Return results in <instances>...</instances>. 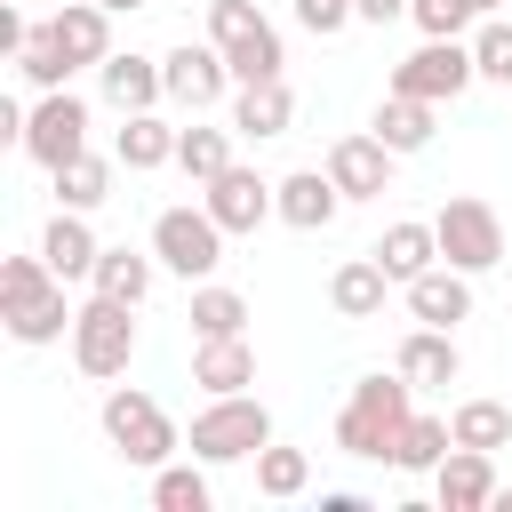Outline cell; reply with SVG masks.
Here are the masks:
<instances>
[{"label":"cell","mask_w":512,"mask_h":512,"mask_svg":"<svg viewBox=\"0 0 512 512\" xmlns=\"http://www.w3.org/2000/svg\"><path fill=\"white\" fill-rule=\"evenodd\" d=\"M408 376L392 368V376H360L352 392H344V408H336V448L344 456H360V464H392V448H400V432H408Z\"/></svg>","instance_id":"obj_1"},{"label":"cell","mask_w":512,"mask_h":512,"mask_svg":"<svg viewBox=\"0 0 512 512\" xmlns=\"http://www.w3.org/2000/svg\"><path fill=\"white\" fill-rule=\"evenodd\" d=\"M80 304H64V280L48 272V256H8L0 264V320L16 344H56L72 328Z\"/></svg>","instance_id":"obj_2"},{"label":"cell","mask_w":512,"mask_h":512,"mask_svg":"<svg viewBox=\"0 0 512 512\" xmlns=\"http://www.w3.org/2000/svg\"><path fill=\"white\" fill-rule=\"evenodd\" d=\"M104 440H112V456L120 464H144V472H160L184 440H176V424H168V408L152 400V392H136V384H112L104 392Z\"/></svg>","instance_id":"obj_3"},{"label":"cell","mask_w":512,"mask_h":512,"mask_svg":"<svg viewBox=\"0 0 512 512\" xmlns=\"http://www.w3.org/2000/svg\"><path fill=\"white\" fill-rule=\"evenodd\" d=\"M264 440H272V408L256 392H208V408L192 416V456L200 464H256Z\"/></svg>","instance_id":"obj_4"},{"label":"cell","mask_w":512,"mask_h":512,"mask_svg":"<svg viewBox=\"0 0 512 512\" xmlns=\"http://www.w3.org/2000/svg\"><path fill=\"white\" fill-rule=\"evenodd\" d=\"M128 360H136V304H120V296L96 288L72 312V368L96 376V384H112V376H128Z\"/></svg>","instance_id":"obj_5"},{"label":"cell","mask_w":512,"mask_h":512,"mask_svg":"<svg viewBox=\"0 0 512 512\" xmlns=\"http://www.w3.org/2000/svg\"><path fill=\"white\" fill-rule=\"evenodd\" d=\"M208 40L224 48L232 80H280V64H288L264 0H208Z\"/></svg>","instance_id":"obj_6"},{"label":"cell","mask_w":512,"mask_h":512,"mask_svg":"<svg viewBox=\"0 0 512 512\" xmlns=\"http://www.w3.org/2000/svg\"><path fill=\"white\" fill-rule=\"evenodd\" d=\"M432 232H440V264H456V272H496L504 264V216L488 200H472V192L440 200Z\"/></svg>","instance_id":"obj_7"},{"label":"cell","mask_w":512,"mask_h":512,"mask_svg":"<svg viewBox=\"0 0 512 512\" xmlns=\"http://www.w3.org/2000/svg\"><path fill=\"white\" fill-rule=\"evenodd\" d=\"M224 240H232V232L208 216V200H200V208H160V216H152V256H160L176 280H208V272L224 264Z\"/></svg>","instance_id":"obj_8"},{"label":"cell","mask_w":512,"mask_h":512,"mask_svg":"<svg viewBox=\"0 0 512 512\" xmlns=\"http://www.w3.org/2000/svg\"><path fill=\"white\" fill-rule=\"evenodd\" d=\"M472 80H480L472 40H424L416 56H400V64H392V88H400V96H424V104H456Z\"/></svg>","instance_id":"obj_9"},{"label":"cell","mask_w":512,"mask_h":512,"mask_svg":"<svg viewBox=\"0 0 512 512\" xmlns=\"http://www.w3.org/2000/svg\"><path fill=\"white\" fill-rule=\"evenodd\" d=\"M40 168H64V160H80L88 152V104L72 96V88H40V104L24 112V136H16Z\"/></svg>","instance_id":"obj_10"},{"label":"cell","mask_w":512,"mask_h":512,"mask_svg":"<svg viewBox=\"0 0 512 512\" xmlns=\"http://www.w3.org/2000/svg\"><path fill=\"white\" fill-rule=\"evenodd\" d=\"M160 80H168V104H184V112H208L224 88H240L216 40H200V48L184 40V48H168V56H160Z\"/></svg>","instance_id":"obj_11"},{"label":"cell","mask_w":512,"mask_h":512,"mask_svg":"<svg viewBox=\"0 0 512 512\" xmlns=\"http://www.w3.org/2000/svg\"><path fill=\"white\" fill-rule=\"evenodd\" d=\"M392 160H400V152L368 128V136H336L320 168L336 176V192H344V200H384V192H392Z\"/></svg>","instance_id":"obj_12"},{"label":"cell","mask_w":512,"mask_h":512,"mask_svg":"<svg viewBox=\"0 0 512 512\" xmlns=\"http://www.w3.org/2000/svg\"><path fill=\"white\" fill-rule=\"evenodd\" d=\"M208 216H216L224 232H256V224H264V216H280V208H272V184H264L256 168H240V160H232L224 176H208Z\"/></svg>","instance_id":"obj_13"},{"label":"cell","mask_w":512,"mask_h":512,"mask_svg":"<svg viewBox=\"0 0 512 512\" xmlns=\"http://www.w3.org/2000/svg\"><path fill=\"white\" fill-rule=\"evenodd\" d=\"M272 208H280V224H296V232H328L336 208H344V192H336L328 168H296V176L272 184Z\"/></svg>","instance_id":"obj_14"},{"label":"cell","mask_w":512,"mask_h":512,"mask_svg":"<svg viewBox=\"0 0 512 512\" xmlns=\"http://www.w3.org/2000/svg\"><path fill=\"white\" fill-rule=\"evenodd\" d=\"M392 368L416 384V392H432V384H456L464 376V352H456V328H408L400 336V352H392Z\"/></svg>","instance_id":"obj_15"},{"label":"cell","mask_w":512,"mask_h":512,"mask_svg":"<svg viewBox=\"0 0 512 512\" xmlns=\"http://www.w3.org/2000/svg\"><path fill=\"white\" fill-rule=\"evenodd\" d=\"M432 496H440V512H480V504H496V456H488V448H448L440 472H432Z\"/></svg>","instance_id":"obj_16"},{"label":"cell","mask_w":512,"mask_h":512,"mask_svg":"<svg viewBox=\"0 0 512 512\" xmlns=\"http://www.w3.org/2000/svg\"><path fill=\"white\" fill-rule=\"evenodd\" d=\"M48 32H56V48L72 56V72L112 56V8H104V0H64V8L48 16Z\"/></svg>","instance_id":"obj_17"},{"label":"cell","mask_w":512,"mask_h":512,"mask_svg":"<svg viewBox=\"0 0 512 512\" xmlns=\"http://www.w3.org/2000/svg\"><path fill=\"white\" fill-rule=\"evenodd\" d=\"M96 80H104V104H112L120 120H128V112H152V104L168 96V80H160V56H120V48H112V56L96 64Z\"/></svg>","instance_id":"obj_18"},{"label":"cell","mask_w":512,"mask_h":512,"mask_svg":"<svg viewBox=\"0 0 512 512\" xmlns=\"http://www.w3.org/2000/svg\"><path fill=\"white\" fill-rule=\"evenodd\" d=\"M40 256H48V272H56V280H88V272H96V256H104V240L88 232V208H56V216H48V232H40Z\"/></svg>","instance_id":"obj_19"},{"label":"cell","mask_w":512,"mask_h":512,"mask_svg":"<svg viewBox=\"0 0 512 512\" xmlns=\"http://www.w3.org/2000/svg\"><path fill=\"white\" fill-rule=\"evenodd\" d=\"M392 288H400V280H392L376 256H344V264L328 272V304H336V320H376Z\"/></svg>","instance_id":"obj_20"},{"label":"cell","mask_w":512,"mask_h":512,"mask_svg":"<svg viewBox=\"0 0 512 512\" xmlns=\"http://www.w3.org/2000/svg\"><path fill=\"white\" fill-rule=\"evenodd\" d=\"M408 312H416L424 328H456V320H472V272H456V264L416 272V280H408Z\"/></svg>","instance_id":"obj_21"},{"label":"cell","mask_w":512,"mask_h":512,"mask_svg":"<svg viewBox=\"0 0 512 512\" xmlns=\"http://www.w3.org/2000/svg\"><path fill=\"white\" fill-rule=\"evenodd\" d=\"M192 384L200 392H248L256 384V344L248 336H192Z\"/></svg>","instance_id":"obj_22"},{"label":"cell","mask_w":512,"mask_h":512,"mask_svg":"<svg viewBox=\"0 0 512 512\" xmlns=\"http://www.w3.org/2000/svg\"><path fill=\"white\" fill-rule=\"evenodd\" d=\"M232 128L240 136H288L296 128V96H288V80H240V96H232Z\"/></svg>","instance_id":"obj_23"},{"label":"cell","mask_w":512,"mask_h":512,"mask_svg":"<svg viewBox=\"0 0 512 512\" xmlns=\"http://www.w3.org/2000/svg\"><path fill=\"white\" fill-rule=\"evenodd\" d=\"M368 256L408 288L416 272H432V264H440V232H432V224H416V216H400V224H384V240H376Z\"/></svg>","instance_id":"obj_24"},{"label":"cell","mask_w":512,"mask_h":512,"mask_svg":"<svg viewBox=\"0 0 512 512\" xmlns=\"http://www.w3.org/2000/svg\"><path fill=\"white\" fill-rule=\"evenodd\" d=\"M368 128H376L392 152H424V144H432V128H440V104H424V96H400V88H392V96L376 104V120H368Z\"/></svg>","instance_id":"obj_25"},{"label":"cell","mask_w":512,"mask_h":512,"mask_svg":"<svg viewBox=\"0 0 512 512\" xmlns=\"http://www.w3.org/2000/svg\"><path fill=\"white\" fill-rule=\"evenodd\" d=\"M112 160L136 168V176H144V168H168V160H176V128H168L160 112H128V128L112 136Z\"/></svg>","instance_id":"obj_26"},{"label":"cell","mask_w":512,"mask_h":512,"mask_svg":"<svg viewBox=\"0 0 512 512\" xmlns=\"http://www.w3.org/2000/svg\"><path fill=\"white\" fill-rule=\"evenodd\" d=\"M232 136H240V128H200V120H192V128H176V168H184L192 184L224 176V168H232Z\"/></svg>","instance_id":"obj_27"},{"label":"cell","mask_w":512,"mask_h":512,"mask_svg":"<svg viewBox=\"0 0 512 512\" xmlns=\"http://www.w3.org/2000/svg\"><path fill=\"white\" fill-rule=\"evenodd\" d=\"M152 264H160V256L104 248V256H96V272H88V288H104V296H120V304H144V296H152Z\"/></svg>","instance_id":"obj_28"},{"label":"cell","mask_w":512,"mask_h":512,"mask_svg":"<svg viewBox=\"0 0 512 512\" xmlns=\"http://www.w3.org/2000/svg\"><path fill=\"white\" fill-rule=\"evenodd\" d=\"M184 320H192V336H248V296H240V288H216V280H200Z\"/></svg>","instance_id":"obj_29"},{"label":"cell","mask_w":512,"mask_h":512,"mask_svg":"<svg viewBox=\"0 0 512 512\" xmlns=\"http://www.w3.org/2000/svg\"><path fill=\"white\" fill-rule=\"evenodd\" d=\"M448 432H456V448H512V408L504 400H456V416H448Z\"/></svg>","instance_id":"obj_30"},{"label":"cell","mask_w":512,"mask_h":512,"mask_svg":"<svg viewBox=\"0 0 512 512\" xmlns=\"http://www.w3.org/2000/svg\"><path fill=\"white\" fill-rule=\"evenodd\" d=\"M48 176H56V208H104L112 200V160H96V152H80Z\"/></svg>","instance_id":"obj_31"},{"label":"cell","mask_w":512,"mask_h":512,"mask_svg":"<svg viewBox=\"0 0 512 512\" xmlns=\"http://www.w3.org/2000/svg\"><path fill=\"white\" fill-rule=\"evenodd\" d=\"M448 448H456L448 416H408V432H400V448H392V472H440Z\"/></svg>","instance_id":"obj_32"},{"label":"cell","mask_w":512,"mask_h":512,"mask_svg":"<svg viewBox=\"0 0 512 512\" xmlns=\"http://www.w3.org/2000/svg\"><path fill=\"white\" fill-rule=\"evenodd\" d=\"M312 488V456L304 448H256V496H272V504H288V496H304Z\"/></svg>","instance_id":"obj_33"},{"label":"cell","mask_w":512,"mask_h":512,"mask_svg":"<svg viewBox=\"0 0 512 512\" xmlns=\"http://www.w3.org/2000/svg\"><path fill=\"white\" fill-rule=\"evenodd\" d=\"M152 504H160V512H208V504H216V488H208L200 456H192V464H176V456H168V464L152 472Z\"/></svg>","instance_id":"obj_34"},{"label":"cell","mask_w":512,"mask_h":512,"mask_svg":"<svg viewBox=\"0 0 512 512\" xmlns=\"http://www.w3.org/2000/svg\"><path fill=\"white\" fill-rule=\"evenodd\" d=\"M16 72H24L32 88H64V80H72V56L56 48V32H48V24H32V40L16 48Z\"/></svg>","instance_id":"obj_35"},{"label":"cell","mask_w":512,"mask_h":512,"mask_svg":"<svg viewBox=\"0 0 512 512\" xmlns=\"http://www.w3.org/2000/svg\"><path fill=\"white\" fill-rule=\"evenodd\" d=\"M472 64H480V80L512 88V24H504V16H480V32H472Z\"/></svg>","instance_id":"obj_36"},{"label":"cell","mask_w":512,"mask_h":512,"mask_svg":"<svg viewBox=\"0 0 512 512\" xmlns=\"http://www.w3.org/2000/svg\"><path fill=\"white\" fill-rule=\"evenodd\" d=\"M408 24L424 40H464V24H480V8L472 0H408Z\"/></svg>","instance_id":"obj_37"},{"label":"cell","mask_w":512,"mask_h":512,"mask_svg":"<svg viewBox=\"0 0 512 512\" xmlns=\"http://www.w3.org/2000/svg\"><path fill=\"white\" fill-rule=\"evenodd\" d=\"M296 24H304V32H320V40H336V32H344V24H360V16H352V0H296Z\"/></svg>","instance_id":"obj_38"},{"label":"cell","mask_w":512,"mask_h":512,"mask_svg":"<svg viewBox=\"0 0 512 512\" xmlns=\"http://www.w3.org/2000/svg\"><path fill=\"white\" fill-rule=\"evenodd\" d=\"M352 16H360V24H400L408 0H352Z\"/></svg>","instance_id":"obj_39"},{"label":"cell","mask_w":512,"mask_h":512,"mask_svg":"<svg viewBox=\"0 0 512 512\" xmlns=\"http://www.w3.org/2000/svg\"><path fill=\"white\" fill-rule=\"evenodd\" d=\"M320 512H368V496H360V488H328V496H320Z\"/></svg>","instance_id":"obj_40"},{"label":"cell","mask_w":512,"mask_h":512,"mask_svg":"<svg viewBox=\"0 0 512 512\" xmlns=\"http://www.w3.org/2000/svg\"><path fill=\"white\" fill-rule=\"evenodd\" d=\"M104 8H112V16H128V8H144V0H104Z\"/></svg>","instance_id":"obj_41"},{"label":"cell","mask_w":512,"mask_h":512,"mask_svg":"<svg viewBox=\"0 0 512 512\" xmlns=\"http://www.w3.org/2000/svg\"><path fill=\"white\" fill-rule=\"evenodd\" d=\"M472 8H480V16H496V8H504V0H472Z\"/></svg>","instance_id":"obj_42"}]
</instances>
